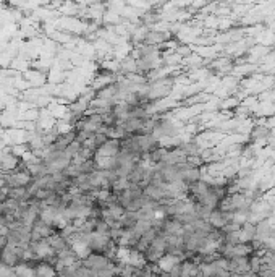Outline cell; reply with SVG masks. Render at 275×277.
<instances>
[{"label": "cell", "instance_id": "2", "mask_svg": "<svg viewBox=\"0 0 275 277\" xmlns=\"http://www.w3.org/2000/svg\"><path fill=\"white\" fill-rule=\"evenodd\" d=\"M178 169H180V180H182L183 183L188 185V187L197 183V181L202 178V174H201L199 167L191 166V164L188 162V161L185 164H180Z\"/></svg>", "mask_w": 275, "mask_h": 277}, {"label": "cell", "instance_id": "7", "mask_svg": "<svg viewBox=\"0 0 275 277\" xmlns=\"http://www.w3.org/2000/svg\"><path fill=\"white\" fill-rule=\"evenodd\" d=\"M49 243H50V247H52V250L54 252L58 255L60 252H63V250H66V248H70L72 245H70V241H68L66 238H63L60 233L57 232V233H52L49 238Z\"/></svg>", "mask_w": 275, "mask_h": 277}, {"label": "cell", "instance_id": "6", "mask_svg": "<svg viewBox=\"0 0 275 277\" xmlns=\"http://www.w3.org/2000/svg\"><path fill=\"white\" fill-rule=\"evenodd\" d=\"M162 233H164V235H182L183 226L175 218H165L164 227H162Z\"/></svg>", "mask_w": 275, "mask_h": 277}, {"label": "cell", "instance_id": "9", "mask_svg": "<svg viewBox=\"0 0 275 277\" xmlns=\"http://www.w3.org/2000/svg\"><path fill=\"white\" fill-rule=\"evenodd\" d=\"M128 188H130V181H128V178L118 177V178H115V180L110 183V192L114 193V195L123 193L125 190H128Z\"/></svg>", "mask_w": 275, "mask_h": 277}, {"label": "cell", "instance_id": "10", "mask_svg": "<svg viewBox=\"0 0 275 277\" xmlns=\"http://www.w3.org/2000/svg\"><path fill=\"white\" fill-rule=\"evenodd\" d=\"M15 272H16V277H36V271H34V267L26 264V263H21L20 266H16Z\"/></svg>", "mask_w": 275, "mask_h": 277}, {"label": "cell", "instance_id": "8", "mask_svg": "<svg viewBox=\"0 0 275 277\" xmlns=\"http://www.w3.org/2000/svg\"><path fill=\"white\" fill-rule=\"evenodd\" d=\"M177 263H180V259L177 256H171V255H165V256H162L159 259V263H157V267L160 269V272H168L171 267H174Z\"/></svg>", "mask_w": 275, "mask_h": 277}, {"label": "cell", "instance_id": "11", "mask_svg": "<svg viewBox=\"0 0 275 277\" xmlns=\"http://www.w3.org/2000/svg\"><path fill=\"white\" fill-rule=\"evenodd\" d=\"M55 277H76L73 267H63V269L57 271Z\"/></svg>", "mask_w": 275, "mask_h": 277}, {"label": "cell", "instance_id": "5", "mask_svg": "<svg viewBox=\"0 0 275 277\" xmlns=\"http://www.w3.org/2000/svg\"><path fill=\"white\" fill-rule=\"evenodd\" d=\"M228 271L233 275H243L245 272L251 271L249 266V258L248 256H236L228 261Z\"/></svg>", "mask_w": 275, "mask_h": 277}, {"label": "cell", "instance_id": "1", "mask_svg": "<svg viewBox=\"0 0 275 277\" xmlns=\"http://www.w3.org/2000/svg\"><path fill=\"white\" fill-rule=\"evenodd\" d=\"M152 135L160 141L162 138H175L178 135V130L170 118H154Z\"/></svg>", "mask_w": 275, "mask_h": 277}, {"label": "cell", "instance_id": "4", "mask_svg": "<svg viewBox=\"0 0 275 277\" xmlns=\"http://www.w3.org/2000/svg\"><path fill=\"white\" fill-rule=\"evenodd\" d=\"M122 151V141L118 140H107L104 144L100 146V148L96 151L97 158H109V159H115L117 156Z\"/></svg>", "mask_w": 275, "mask_h": 277}, {"label": "cell", "instance_id": "3", "mask_svg": "<svg viewBox=\"0 0 275 277\" xmlns=\"http://www.w3.org/2000/svg\"><path fill=\"white\" fill-rule=\"evenodd\" d=\"M83 266L91 269L92 272H99V271H104V269H109L112 267V263L110 259L106 258L104 255H94L91 253L86 259H83Z\"/></svg>", "mask_w": 275, "mask_h": 277}]
</instances>
